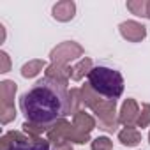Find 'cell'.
Listing matches in <instances>:
<instances>
[{"label":"cell","mask_w":150,"mask_h":150,"mask_svg":"<svg viewBox=\"0 0 150 150\" xmlns=\"http://www.w3.org/2000/svg\"><path fill=\"white\" fill-rule=\"evenodd\" d=\"M146 18L150 20V0H148V7H146Z\"/></svg>","instance_id":"cell-22"},{"label":"cell","mask_w":150,"mask_h":150,"mask_svg":"<svg viewBox=\"0 0 150 150\" xmlns=\"http://www.w3.org/2000/svg\"><path fill=\"white\" fill-rule=\"evenodd\" d=\"M148 143H150V132H148Z\"/></svg>","instance_id":"cell-23"},{"label":"cell","mask_w":150,"mask_h":150,"mask_svg":"<svg viewBox=\"0 0 150 150\" xmlns=\"http://www.w3.org/2000/svg\"><path fill=\"white\" fill-rule=\"evenodd\" d=\"M118 30H120V35L124 39H127L129 42H139L145 39L146 35V27L134 21V20H129V21H124L118 25Z\"/></svg>","instance_id":"cell-8"},{"label":"cell","mask_w":150,"mask_h":150,"mask_svg":"<svg viewBox=\"0 0 150 150\" xmlns=\"http://www.w3.org/2000/svg\"><path fill=\"white\" fill-rule=\"evenodd\" d=\"M83 48L74 42V41H65V42H60L58 46H55L50 53V58H51V64H62V65H67L69 62L76 60L80 57H83Z\"/></svg>","instance_id":"cell-7"},{"label":"cell","mask_w":150,"mask_h":150,"mask_svg":"<svg viewBox=\"0 0 150 150\" xmlns=\"http://www.w3.org/2000/svg\"><path fill=\"white\" fill-rule=\"evenodd\" d=\"M138 127H148L150 125V104L145 103L141 104V110H139V115H138V122H136Z\"/></svg>","instance_id":"cell-19"},{"label":"cell","mask_w":150,"mask_h":150,"mask_svg":"<svg viewBox=\"0 0 150 150\" xmlns=\"http://www.w3.org/2000/svg\"><path fill=\"white\" fill-rule=\"evenodd\" d=\"M81 99L83 106L90 108L96 117H97V125L99 129L106 132H113L118 127V117H117V101L115 99H106L99 96L88 83L81 87Z\"/></svg>","instance_id":"cell-2"},{"label":"cell","mask_w":150,"mask_h":150,"mask_svg":"<svg viewBox=\"0 0 150 150\" xmlns=\"http://www.w3.org/2000/svg\"><path fill=\"white\" fill-rule=\"evenodd\" d=\"M146 7H148V0H127V9L136 16L146 18Z\"/></svg>","instance_id":"cell-18"},{"label":"cell","mask_w":150,"mask_h":150,"mask_svg":"<svg viewBox=\"0 0 150 150\" xmlns=\"http://www.w3.org/2000/svg\"><path fill=\"white\" fill-rule=\"evenodd\" d=\"M2 150H50L48 139H32L25 132L9 131L0 139Z\"/></svg>","instance_id":"cell-4"},{"label":"cell","mask_w":150,"mask_h":150,"mask_svg":"<svg viewBox=\"0 0 150 150\" xmlns=\"http://www.w3.org/2000/svg\"><path fill=\"white\" fill-rule=\"evenodd\" d=\"M92 69H94V67H92V60L83 57L76 65L71 67V80H72V81H80V80L85 76V74L88 76V72H90Z\"/></svg>","instance_id":"cell-14"},{"label":"cell","mask_w":150,"mask_h":150,"mask_svg":"<svg viewBox=\"0 0 150 150\" xmlns=\"http://www.w3.org/2000/svg\"><path fill=\"white\" fill-rule=\"evenodd\" d=\"M118 141L125 146H136L141 141V132L134 127H124L118 132Z\"/></svg>","instance_id":"cell-13"},{"label":"cell","mask_w":150,"mask_h":150,"mask_svg":"<svg viewBox=\"0 0 150 150\" xmlns=\"http://www.w3.org/2000/svg\"><path fill=\"white\" fill-rule=\"evenodd\" d=\"M16 90H18V85L11 80H4L0 83V122L2 124H9L16 117V111H14Z\"/></svg>","instance_id":"cell-6"},{"label":"cell","mask_w":150,"mask_h":150,"mask_svg":"<svg viewBox=\"0 0 150 150\" xmlns=\"http://www.w3.org/2000/svg\"><path fill=\"white\" fill-rule=\"evenodd\" d=\"M71 131H72V124L65 118L58 120L48 132V141L53 143V145H62V143H69V136H71Z\"/></svg>","instance_id":"cell-9"},{"label":"cell","mask_w":150,"mask_h":150,"mask_svg":"<svg viewBox=\"0 0 150 150\" xmlns=\"http://www.w3.org/2000/svg\"><path fill=\"white\" fill-rule=\"evenodd\" d=\"M138 115H139V106L134 99H125L120 111H118V122L125 127H134L138 122Z\"/></svg>","instance_id":"cell-10"},{"label":"cell","mask_w":150,"mask_h":150,"mask_svg":"<svg viewBox=\"0 0 150 150\" xmlns=\"http://www.w3.org/2000/svg\"><path fill=\"white\" fill-rule=\"evenodd\" d=\"M97 127V122L92 115L85 113L83 110L72 117V131L69 136V143H85L90 139V132Z\"/></svg>","instance_id":"cell-5"},{"label":"cell","mask_w":150,"mask_h":150,"mask_svg":"<svg viewBox=\"0 0 150 150\" xmlns=\"http://www.w3.org/2000/svg\"><path fill=\"white\" fill-rule=\"evenodd\" d=\"M0 62H2V65H0V72H9L11 71V58L6 51H0Z\"/></svg>","instance_id":"cell-21"},{"label":"cell","mask_w":150,"mask_h":150,"mask_svg":"<svg viewBox=\"0 0 150 150\" xmlns=\"http://www.w3.org/2000/svg\"><path fill=\"white\" fill-rule=\"evenodd\" d=\"M90 150H113V141L106 136H99L92 141Z\"/></svg>","instance_id":"cell-20"},{"label":"cell","mask_w":150,"mask_h":150,"mask_svg":"<svg viewBox=\"0 0 150 150\" xmlns=\"http://www.w3.org/2000/svg\"><path fill=\"white\" fill-rule=\"evenodd\" d=\"M88 85L106 99H118L124 92V78L117 69L97 65L88 72Z\"/></svg>","instance_id":"cell-3"},{"label":"cell","mask_w":150,"mask_h":150,"mask_svg":"<svg viewBox=\"0 0 150 150\" xmlns=\"http://www.w3.org/2000/svg\"><path fill=\"white\" fill-rule=\"evenodd\" d=\"M20 110L27 122L53 127L58 120L69 115V90L44 76L21 96Z\"/></svg>","instance_id":"cell-1"},{"label":"cell","mask_w":150,"mask_h":150,"mask_svg":"<svg viewBox=\"0 0 150 150\" xmlns=\"http://www.w3.org/2000/svg\"><path fill=\"white\" fill-rule=\"evenodd\" d=\"M44 76L51 81H57V83L67 87V83L71 80V67L62 65V64H50L44 71Z\"/></svg>","instance_id":"cell-11"},{"label":"cell","mask_w":150,"mask_h":150,"mask_svg":"<svg viewBox=\"0 0 150 150\" xmlns=\"http://www.w3.org/2000/svg\"><path fill=\"white\" fill-rule=\"evenodd\" d=\"M83 99H81V88H71L69 90V115H76L81 111Z\"/></svg>","instance_id":"cell-16"},{"label":"cell","mask_w":150,"mask_h":150,"mask_svg":"<svg viewBox=\"0 0 150 150\" xmlns=\"http://www.w3.org/2000/svg\"><path fill=\"white\" fill-rule=\"evenodd\" d=\"M46 67H48V65H46L44 60H39V58L30 60V62H27V64L21 67V76H23V78H34V76H37V74H39L42 69H46Z\"/></svg>","instance_id":"cell-15"},{"label":"cell","mask_w":150,"mask_h":150,"mask_svg":"<svg viewBox=\"0 0 150 150\" xmlns=\"http://www.w3.org/2000/svg\"><path fill=\"white\" fill-rule=\"evenodd\" d=\"M51 14L57 21H71L76 14V4L72 0H62L57 2L51 9Z\"/></svg>","instance_id":"cell-12"},{"label":"cell","mask_w":150,"mask_h":150,"mask_svg":"<svg viewBox=\"0 0 150 150\" xmlns=\"http://www.w3.org/2000/svg\"><path fill=\"white\" fill-rule=\"evenodd\" d=\"M23 132L27 134V136H30L32 139H41V136H42V132H48L51 127H48V125H42V124H34V122H25L23 125Z\"/></svg>","instance_id":"cell-17"}]
</instances>
